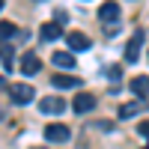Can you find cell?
<instances>
[{"label":"cell","instance_id":"cell-19","mask_svg":"<svg viewBox=\"0 0 149 149\" xmlns=\"http://www.w3.org/2000/svg\"><path fill=\"white\" fill-rule=\"evenodd\" d=\"M104 33H107V36H113V33H119V24H107V27H104Z\"/></svg>","mask_w":149,"mask_h":149},{"label":"cell","instance_id":"cell-15","mask_svg":"<svg viewBox=\"0 0 149 149\" xmlns=\"http://www.w3.org/2000/svg\"><path fill=\"white\" fill-rule=\"evenodd\" d=\"M137 110H140V102H125L119 107V119H131V116H137Z\"/></svg>","mask_w":149,"mask_h":149},{"label":"cell","instance_id":"cell-5","mask_svg":"<svg viewBox=\"0 0 149 149\" xmlns=\"http://www.w3.org/2000/svg\"><path fill=\"white\" fill-rule=\"evenodd\" d=\"M140 51H143V30H137L128 39V45H125V63H137Z\"/></svg>","mask_w":149,"mask_h":149},{"label":"cell","instance_id":"cell-22","mask_svg":"<svg viewBox=\"0 0 149 149\" xmlns=\"http://www.w3.org/2000/svg\"><path fill=\"white\" fill-rule=\"evenodd\" d=\"M0 9H3V0H0Z\"/></svg>","mask_w":149,"mask_h":149},{"label":"cell","instance_id":"cell-20","mask_svg":"<svg viewBox=\"0 0 149 149\" xmlns=\"http://www.w3.org/2000/svg\"><path fill=\"white\" fill-rule=\"evenodd\" d=\"M3 86H6V78H0V90H3Z\"/></svg>","mask_w":149,"mask_h":149},{"label":"cell","instance_id":"cell-18","mask_svg":"<svg viewBox=\"0 0 149 149\" xmlns=\"http://www.w3.org/2000/svg\"><path fill=\"white\" fill-rule=\"evenodd\" d=\"M107 74H110V81H113V84H116V81L122 78V69H119V66H113V69H110Z\"/></svg>","mask_w":149,"mask_h":149},{"label":"cell","instance_id":"cell-10","mask_svg":"<svg viewBox=\"0 0 149 149\" xmlns=\"http://www.w3.org/2000/svg\"><path fill=\"white\" fill-rule=\"evenodd\" d=\"M51 63H54V66H60V69H66V72H72L74 66H78V63H74V54H72V51H57V54L51 57Z\"/></svg>","mask_w":149,"mask_h":149},{"label":"cell","instance_id":"cell-1","mask_svg":"<svg viewBox=\"0 0 149 149\" xmlns=\"http://www.w3.org/2000/svg\"><path fill=\"white\" fill-rule=\"evenodd\" d=\"M119 15H122V9H119V3L116 0H104L102 6H98V21L104 24H119Z\"/></svg>","mask_w":149,"mask_h":149},{"label":"cell","instance_id":"cell-3","mask_svg":"<svg viewBox=\"0 0 149 149\" xmlns=\"http://www.w3.org/2000/svg\"><path fill=\"white\" fill-rule=\"evenodd\" d=\"M39 110L48 116H57V113H63L66 110V98H60V95H45L42 102H39Z\"/></svg>","mask_w":149,"mask_h":149},{"label":"cell","instance_id":"cell-4","mask_svg":"<svg viewBox=\"0 0 149 149\" xmlns=\"http://www.w3.org/2000/svg\"><path fill=\"white\" fill-rule=\"evenodd\" d=\"M9 93H12V102H15V104H30L33 98H36V90H33L30 84H15Z\"/></svg>","mask_w":149,"mask_h":149},{"label":"cell","instance_id":"cell-7","mask_svg":"<svg viewBox=\"0 0 149 149\" xmlns=\"http://www.w3.org/2000/svg\"><path fill=\"white\" fill-rule=\"evenodd\" d=\"M18 69H21L24 74H27V78H30V74H39L42 63H39V57H36L33 51H27V54H24V57L18 60Z\"/></svg>","mask_w":149,"mask_h":149},{"label":"cell","instance_id":"cell-6","mask_svg":"<svg viewBox=\"0 0 149 149\" xmlns=\"http://www.w3.org/2000/svg\"><path fill=\"white\" fill-rule=\"evenodd\" d=\"M93 107H95V95H90V93H78L72 98V110L74 113H90Z\"/></svg>","mask_w":149,"mask_h":149},{"label":"cell","instance_id":"cell-9","mask_svg":"<svg viewBox=\"0 0 149 149\" xmlns=\"http://www.w3.org/2000/svg\"><path fill=\"white\" fill-rule=\"evenodd\" d=\"M39 36H42L45 42H57V39H63V27L54 24V21H48V24H42V27H39Z\"/></svg>","mask_w":149,"mask_h":149},{"label":"cell","instance_id":"cell-2","mask_svg":"<svg viewBox=\"0 0 149 149\" xmlns=\"http://www.w3.org/2000/svg\"><path fill=\"white\" fill-rule=\"evenodd\" d=\"M72 137L69 125H63V122H51V125H45V140L48 143H66Z\"/></svg>","mask_w":149,"mask_h":149},{"label":"cell","instance_id":"cell-16","mask_svg":"<svg viewBox=\"0 0 149 149\" xmlns=\"http://www.w3.org/2000/svg\"><path fill=\"white\" fill-rule=\"evenodd\" d=\"M54 24H60V27L69 24V12H66V9H57V12H54Z\"/></svg>","mask_w":149,"mask_h":149},{"label":"cell","instance_id":"cell-13","mask_svg":"<svg viewBox=\"0 0 149 149\" xmlns=\"http://www.w3.org/2000/svg\"><path fill=\"white\" fill-rule=\"evenodd\" d=\"M18 36V24H12V21H0V39L9 42V39H15Z\"/></svg>","mask_w":149,"mask_h":149},{"label":"cell","instance_id":"cell-17","mask_svg":"<svg viewBox=\"0 0 149 149\" xmlns=\"http://www.w3.org/2000/svg\"><path fill=\"white\" fill-rule=\"evenodd\" d=\"M137 134H140V137H146V140H149V119H143L140 125H137Z\"/></svg>","mask_w":149,"mask_h":149},{"label":"cell","instance_id":"cell-12","mask_svg":"<svg viewBox=\"0 0 149 149\" xmlns=\"http://www.w3.org/2000/svg\"><path fill=\"white\" fill-rule=\"evenodd\" d=\"M54 86H60V90H72V86H81V81L74 78V74H54L51 78Z\"/></svg>","mask_w":149,"mask_h":149},{"label":"cell","instance_id":"cell-11","mask_svg":"<svg viewBox=\"0 0 149 149\" xmlns=\"http://www.w3.org/2000/svg\"><path fill=\"white\" fill-rule=\"evenodd\" d=\"M131 93L137 95V102L149 95V78H146V74H137V78L131 81Z\"/></svg>","mask_w":149,"mask_h":149},{"label":"cell","instance_id":"cell-14","mask_svg":"<svg viewBox=\"0 0 149 149\" xmlns=\"http://www.w3.org/2000/svg\"><path fill=\"white\" fill-rule=\"evenodd\" d=\"M0 60H3V69H6V72H9L12 66H15V54H12L9 42H3V45H0Z\"/></svg>","mask_w":149,"mask_h":149},{"label":"cell","instance_id":"cell-8","mask_svg":"<svg viewBox=\"0 0 149 149\" xmlns=\"http://www.w3.org/2000/svg\"><path fill=\"white\" fill-rule=\"evenodd\" d=\"M66 45L72 48V51H90V39L81 33V30H72V33H66Z\"/></svg>","mask_w":149,"mask_h":149},{"label":"cell","instance_id":"cell-21","mask_svg":"<svg viewBox=\"0 0 149 149\" xmlns=\"http://www.w3.org/2000/svg\"><path fill=\"white\" fill-rule=\"evenodd\" d=\"M33 149H45V146H33Z\"/></svg>","mask_w":149,"mask_h":149}]
</instances>
